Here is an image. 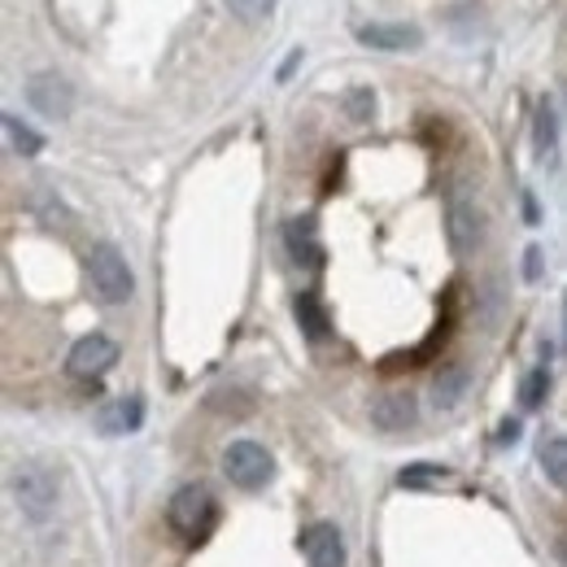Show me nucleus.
I'll return each mask as SVG.
<instances>
[{
    "instance_id": "obj_5",
    "label": "nucleus",
    "mask_w": 567,
    "mask_h": 567,
    "mask_svg": "<svg viewBox=\"0 0 567 567\" xmlns=\"http://www.w3.org/2000/svg\"><path fill=\"white\" fill-rule=\"evenodd\" d=\"M114 362H118V346H114L110 337H101V332H92V337H79V341H74V350H71V358H66L71 375H79V380L105 375Z\"/></svg>"
},
{
    "instance_id": "obj_13",
    "label": "nucleus",
    "mask_w": 567,
    "mask_h": 567,
    "mask_svg": "<svg viewBox=\"0 0 567 567\" xmlns=\"http://www.w3.org/2000/svg\"><path fill=\"white\" fill-rule=\"evenodd\" d=\"M292 310H297V323H301V332H306L310 341H323V337H328V315H323V306H319L315 292H301Z\"/></svg>"
},
{
    "instance_id": "obj_21",
    "label": "nucleus",
    "mask_w": 567,
    "mask_h": 567,
    "mask_svg": "<svg viewBox=\"0 0 567 567\" xmlns=\"http://www.w3.org/2000/svg\"><path fill=\"white\" fill-rule=\"evenodd\" d=\"M231 4V13L240 18V22H262L271 9H276V0H227Z\"/></svg>"
},
{
    "instance_id": "obj_6",
    "label": "nucleus",
    "mask_w": 567,
    "mask_h": 567,
    "mask_svg": "<svg viewBox=\"0 0 567 567\" xmlns=\"http://www.w3.org/2000/svg\"><path fill=\"white\" fill-rule=\"evenodd\" d=\"M27 101L44 114V118H66L74 110V87L62 74H35L27 83Z\"/></svg>"
},
{
    "instance_id": "obj_1",
    "label": "nucleus",
    "mask_w": 567,
    "mask_h": 567,
    "mask_svg": "<svg viewBox=\"0 0 567 567\" xmlns=\"http://www.w3.org/2000/svg\"><path fill=\"white\" fill-rule=\"evenodd\" d=\"M166 519H171L175 537H184L188 546H202L214 533V524H218V502H214L206 485H184L179 494L171 497Z\"/></svg>"
},
{
    "instance_id": "obj_11",
    "label": "nucleus",
    "mask_w": 567,
    "mask_h": 567,
    "mask_svg": "<svg viewBox=\"0 0 567 567\" xmlns=\"http://www.w3.org/2000/svg\"><path fill=\"white\" fill-rule=\"evenodd\" d=\"M301 546H306L310 567H346V546H341V533L332 524H310Z\"/></svg>"
},
{
    "instance_id": "obj_16",
    "label": "nucleus",
    "mask_w": 567,
    "mask_h": 567,
    "mask_svg": "<svg viewBox=\"0 0 567 567\" xmlns=\"http://www.w3.org/2000/svg\"><path fill=\"white\" fill-rule=\"evenodd\" d=\"M445 476H450V472L436 467V463H411V467L398 472V489H436Z\"/></svg>"
},
{
    "instance_id": "obj_10",
    "label": "nucleus",
    "mask_w": 567,
    "mask_h": 567,
    "mask_svg": "<svg viewBox=\"0 0 567 567\" xmlns=\"http://www.w3.org/2000/svg\"><path fill=\"white\" fill-rule=\"evenodd\" d=\"M284 245H288V258L297 267H323V245H319V231H315V218H292L284 227Z\"/></svg>"
},
{
    "instance_id": "obj_17",
    "label": "nucleus",
    "mask_w": 567,
    "mask_h": 567,
    "mask_svg": "<svg viewBox=\"0 0 567 567\" xmlns=\"http://www.w3.org/2000/svg\"><path fill=\"white\" fill-rule=\"evenodd\" d=\"M546 393H550V371L537 367V371H528L524 384H519V406H524V411H537V406L546 402Z\"/></svg>"
},
{
    "instance_id": "obj_2",
    "label": "nucleus",
    "mask_w": 567,
    "mask_h": 567,
    "mask_svg": "<svg viewBox=\"0 0 567 567\" xmlns=\"http://www.w3.org/2000/svg\"><path fill=\"white\" fill-rule=\"evenodd\" d=\"M87 280H92V292L105 306H123L136 292L132 267H127V258L114 245H92V254H87Z\"/></svg>"
},
{
    "instance_id": "obj_7",
    "label": "nucleus",
    "mask_w": 567,
    "mask_h": 567,
    "mask_svg": "<svg viewBox=\"0 0 567 567\" xmlns=\"http://www.w3.org/2000/svg\"><path fill=\"white\" fill-rule=\"evenodd\" d=\"M354 35L371 49H384V53H406V49L424 44V31L411 27V22H367V27H358Z\"/></svg>"
},
{
    "instance_id": "obj_3",
    "label": "nucleus",
    "mask_w": 567,
    "mask_h": 567,
    "mask_svg": "<svg viewBox=\"0 0 567 567\" xmlns=\"http://www.w3.org/2000/svg\"><path fill=\"white\" fill-rule=\"evenodd\" d=\"M223 476L236 489H262L276 476V458L258 445V441H231L223 450Z\"/></svg>"
},
{
    "instance_id": "obj_23",
    "label": "nucleus",
    "mask_w": 567,
    "mask_h": 567,
    "mask_svg": "<svg viewBox=\"0 0 567 567\" xmlns=\"http://www.w3.org/2000/svg\"><path fill=\"white\" fill-rule=\"evenodd\" d=\"M524 258H528V262H524V276H528V280H537V276H542V249H528Z\"/></svg>"
},
{
    "instance_id": "obj_19",
    "label": "nucleus",
    "mask_w": 567,
    "mask_h": 567,
    "mask_svg": "<svg viewBox=\"0 0 567 567\" xmlns=\"http://www.w3.org/2000/svg\"><path fill=\"white\" fill-rule=\"evenodd\" d=\"M210 406L218 411V415H236V420H240V415H249L254 402H249V393H240V389H231V393L223 389V393H214L210 398Z\"/></svg>"
},
{
    "instance_id": "obj_18",
    "label": "nucleus",
    "mask_w": 567,
    "mask_h": 567,
    "mask_svg": "<svg viewBox=\"0 0 567 567\" xmlns=\"http://www.w3.org/2000/svg\"><path fill=\"white\" fill-rule=\"evenodd\" d=\"M4 136L13 144V153H40V148H44V141H40L31 127H22L13 114H4Z\"/></svg>"
},
{
    "instance_id": "obj_24",
    "label": "nucleus",
    "mask_w": 567,
    "mask_h": 567,
    "mask_svg": "<svg viewBox=\"0 0 567 567\" xmlns=\"http://www.w3.org/2000/svg\"><path fill=\"white\" fill-rule=\"evenodd\" d=\"M515 436H519V424H515V420H506V424L497 427V441H502V445H511Z\"/></svg>"
},
{
    "instance_id": "obj_4",
    "label": "nucleus",
    "mask_w": 567,
    "mask_h": 567,
    "mask_svg": "<svg viewBox=\"0 0 567 567\" xmlns=\"http://www.w3.org/2000/svg\"><path fill=\"white\" fill-rule=\"evenodd\" d=\"M13 497H18V506H22L31 519H44V515L58 506V481H53L44 467L22 463V467L13 472Z\"/></svg>"
},
{
    "instance_id": "obj_20",
    "label": "nucleus",
    "mask_w": 567,
    "mask_h": 567,
    "mask_svg": "<svg viewBox=\"0 0 567 567\" xmlns=\"http://www.w3.org/2000/svg\"><path fill=\"white\" fill-rule=\"evenodd\" d=\"M346 110H350L354 123H371V114H375V96H371V87H354V92L346 96Z\"/></svg>"
},
{
    "instance_id": "obj_14",
    "label": "nucleus",
    "mask_w": 567,
    "mask_h": 567,
    "mask_svg": "<svg viewBox=\"0 0 567 567\" xmlns=\"http://www.w3.org/2000/svg\"><path fill=\"white\" fill-rule=\"evenodd\" d=\"M463 389H467V367H445V371L432 380V402H436L441 411H450V406L463 398Z\"/></svg>"
},
{
    "instance_id": "obj_9",
    "label": "nucleus",
    "mask_w": 567,
    "mask_h": 567,
    "mask_svg": "<svg viewBox=\"0 0 567 567\" xmlns=\"http://www.w3.org/2000/svg\"><path fill=\"white\" fill-rule=\"evenodd\" d=\"M415 420H420V411H415L411 393H380L371 402V424L380 432H406V427H415Z\"/></svg>"
},
{
    "instance_id": "obj_15",
    "label": "nucleus",
    "mask_w": 567,
    "mask_h": 567,
    "mask_svg": "<svg viewBox=\"0 0 567 567\" xmlns=\"http://www.w3.org/2000/svg\"><path fill=\"white\" fill-rule=\"evenodd\" d=\"M542 472H546V481L555 485V489H567V436H550L546 445H542Z\"/></svg>"
},
{
    "instance_id": "obj_22",
    "label": "nucleus",
    "mask_w": 567,
    "mask_h": 567,
    "mask_svg": "<svg viewBox=\"0 0 567 567\" xmlns=\"http://www.w3.org/2000/svg\"><path fill=\"white\" fill-rule=\"evenodd\" d=\"M550 148H555V110L542 105V110H537V153L546 157Z\"/></svg>"
},
{
    "instance_id": "obj_25",
    "label": "nucleus",
    "mask_w": 567,
    "mask_h": 567,
    "mask_svg": "<svg viewBox=\"0 0 567 567\" xmlns=\"http://www.w3.org/2000/svg\"><path fill=\"white\" fill-rule=\"evenodd\" d=\"M559 559L567 564V542H559Z\"/></svg>"
},
{
    "instance_id": "obj_8",
    "label": "nucleus",
    "mask_w": 567,
    "mask_h": 567,
    "mask_svg": "<svg viewBox=\"0 0 567 567\" xmlns=\"http://www.w3.org/2000/svg\"><path fill=\"white\" fill-rule=\"evenodd\" d=\"M481 231H485V218L476 210V202L454 197L450 202V245H454V254H472L481 245Z\"/></svg>"
},
{
    "instance_id": "obj_12",
    "label": "nucleus",
    "mask_w": 567,
    "mask_h": 567,
    "mask_svg": "<svg viewBox=\"0 0 567 567\" xmlns=\"http://www.w3.org/2000/svg\"><path fill=\"white\" fill-rule=\"evenodd\" d=\"M144 420V402L141 398H114L96 411V427L110 432V436H123V432H136Z\"/></svg>"
}]
</instances>
